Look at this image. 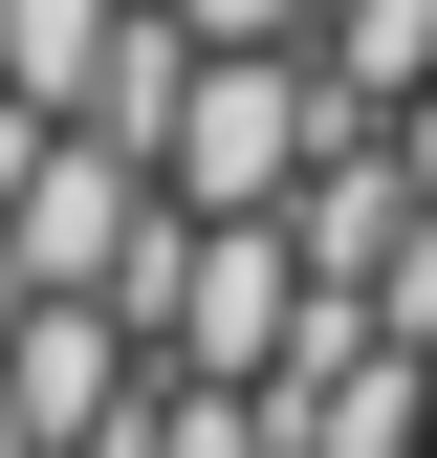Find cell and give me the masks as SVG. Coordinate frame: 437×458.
I'll return each instance as SVG.
<instances>
[{
	"label": "cell",
	"mask_w": 437,
	"mask_h": 458,
	"mask_svg": "<svg viewBox=\"0 0 437 458\" xmlns=\"http://www.w3.org/2000/svg\"><path fill=\"white\" fill-rule=\"evenodd\" d=\"M394 153H416V197H437V88H416V109H394Z\"/></svg>",
	"instance_id": "obj_1"
}]
</instances>
